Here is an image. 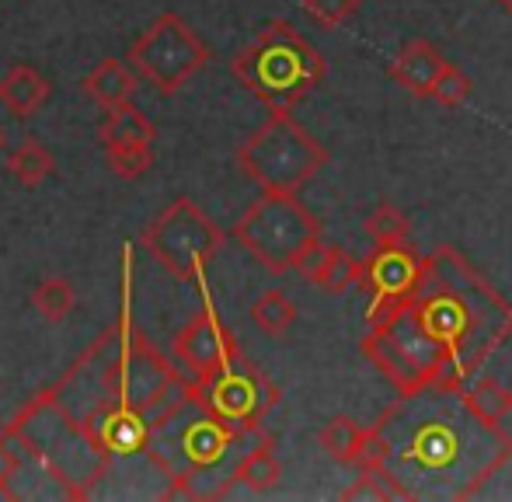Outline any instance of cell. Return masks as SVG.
Instances as JSON below:
<instances>
[{
  "label": "cell",
  "mask_w": 512,
  "mask_h": 502,
  "mask_svg": "<svg viewBox=\"0 0 512 502\" xmlns=\"http://www.w3.org/2000/svg\"><path fill=\"white\" fill-rule=\"evenodd\" d=\"M230 70L258 102L269 105V112H293V105L321 88L328 74L321 49H314V42L283 18L265 21L255 39L234 56Z\"/></svg>",
  "instance_id": "5"
},
{
  "label": "cell",
  "mask_w": 512,
  "mask_h": 502,
  "mask_svg": "<svg viewBox=\"0 0 512 502\" xmlns=\"http://www.w3.org/2000/svg\"><path fill=\"white\" fill-rule=\"evenodd\" d=\"M425 272V255L411 241L398 245H373L363 258L359 290L366 293V328L387 325L411 304Z\"/></svg>",
  "instance_id": "13"
},
{
  "label": "cell",
  "mask_w": 512,
  "mask_h": 502,
  "mask_svg": "<svg viewBox=\"0 0 512 502\" xmlns=\"http://www.w3.org/2000/svg\"><path fill=\"white\" fill-rule=\"evenodd\" d=\"M297 272L307 279V283L321 286L324 293H335V297H342L345 290L359 286L363 262H359V258H352L345 248H335V245H324V241H317V245L310 248L304 258H300Z\"/></svg>",
  "instance_id": "15"
},
{
  "label": "cell",
  "mask_w": 512,
  "mask_h": 502,
  "mask_svg": "<svg viewBox=\"0 0 512 502\" xmlns=\"http://www.w3.org/2000/svg\"><path fill=\"white\" fill-rule=\"evenodd\" d=\"M363 231L373 245H398V241L411 238V220H408V213H401L398 206L384 199V203L363 220Z\"/></svg>",
  "instance_id": "26"
},
{
  "label": "cell",
  "mask_w": 512,
  "mask_h": 502,
  "mask_svg": "<svg viewBox=\"0 0 512 502\" xmlns=\"http://www.w3.org/2000/svg\"><path fill=\"white\" fill-rule=\"evenodd\" d=\"M140 245L147 255L182 283H199L206 265L220 255L223 231L192 203L189 196L175 199L168 210L143 231Z\"/></svg>",
  "instance_id": "9"
},
{
  "label": "cell",
  "mask_w": 512,
  "mask_h": 502,
  "mask_svg": "<svg viewBox=\"0 0 512 502\" xmlns=\"http://www.w3.org/2000/svg\"><path fill=\"white\" fill-rule=\"evenodd\" d=\"M105 161L108 168L119 178L133 182V178H143L154 164V150L150 147H105Z\"/></svg>",
  "instance_id": "30"
},
{
  "label": "cell",
  "mask_w": 512,
  "mask_h": 502,
  "mask_svg": "<svg viewBox=\"0 0 512 502\" xmlns=\"http://www.w3.org/2000/svg\"><path fill=\"white\" fill-rule=\"evenodd\" d=\"M7 171L14 175V182H21L25 189H39L49 175L56 171V157L42 147L39 140H21L7 157Z\"/></svg>",
  "instance_id": "23"
},
{
  "label": "cell",
  "mask_w": 512,
  "mask_h": 502,
  "mask_svg": "<svg viewBox=\"0 0 512 502\" xmlns=\"http://www.w3.org/2000/svg\"><path fill=\"white\" fill-rule=\"evenodd\" d=\"M342 502H411L408 489L391 468H370L359 471L356 482L338 496Z\"/></svg>",
  "instance_id": "22"
},
{
  "label": "cell",
  "mask_w": 512,
  "mask_h": 502,
  "mask_svg": "<svg viewBox=\"0 0 512 502\" xmlns=\"http://www.w3.org/2000/svg\"><path fill=\"white\" fill-rule=\"evenodd\" d=\"M192 391L216 419H223L234 429H244V433L262 429V422L269 419V412L283 398L276 380L244 356L230 360L216 374L192 380Z\"/></svg>",
  "instance_id": "12"
},
{
  "label": "cell",
  "mask_w": 512,
  "mask_h": 502,
  "mask_svg": "<svg viewBox=\"0 0 512 502\" xmlns=\"http://www.w3.org/2000/svg\"><path fill=\"white\" fill-rule=\"evenodd\" d=\"M366 440H370V426L356 422L352 415H335V419L317 433L321 450L335 464H342V468H359V457H363Z\"/></svg>",
  "instance_id": "20"
},
{
  "label": "cell",
  "mask_w": 512,
  "mask_h": 502,
  "mask_svg": "<svg viewBox=\"0 0 512 502\" xmlns=\"http://www.w3.org/2000/svg\"><path fill=\"white\" fill-rule=\"evenodd\" d=\"M4 143H7V133H4V126H0V150H4Z\"/></svg>",
  "instance_id": "33"
},
{
  "label": "cell",
  "mask_w": 512,
  "mask_h": 502,
  "mask_svg": "<svg viewBox=\"0 0 512 502\" xmlns=\"http://www.w3.org/2000/svg\"><path fill=\"white\" fill-rule=\"evenodd\" d=\"M234 157L237 168L262 192H300L324 171L328 147L300 126L290 109H276L237 147Z\"/></svg>",
  "instance_id": "6"
},
{
  "label": "cell",
  "mask_w": 512,
  "mask_h": 502,
  "mask_svg": "<svg viewBox=\"0 0 512 502\" xmlns=\"http://www.w3.org/2000/svg\"><path fill=\"white\" fill-rule=\"evenodd\" d=\"M446 63L450 60H446L432 42L411 39L398 49V56L391 60V70H387V74H391V81H398L408 95L432 98V88H436V81H439V74H443Z\"/></svg>",
  "instance_id": "16"
},
{
  "label": "cell",
  "mask_w": 512,
  "mask_h": 502,
  "mask_svg": "<svg viewBox=\"0 0 512 502\" xmlns=\"http://www.w3.org/2000/svg\"><path fill=\"white\" fill-rule=\"evenodd\" d=\"M464 391H467V398H471V405L478 408L485 419L506 422V415L512 412V391L509 387H502L495 377H481V380L474 377Z\"/></svg>",
  "instance_id": "27"
},
{
  "label": "cell",
  "mask_w": 512,
  "mask_h": 502,
  "mask_svg": "<svg viewBox=\"0 0 512 502\" xmlns=\"http://www.w3.org/2000/svg\"><path fill=\"white\" fill-rule=\"evenodd\" d=\"M300 7H304L307 18L314 21V25L335 32V28L349 25V21L356 18L363 0H300Z\"/></svg>",
  "instance_id": "28"
},
{
  "label": "cell",
  "mask_w": 512,
  "mask_h": 502,
  "mask_svg": "<svg viewBox=\"0 0 512 502\" xmlns=\"http://www.w3.org/2000/svg\"><path fill=\"white\" fill-rule=\"evenodd\" d=\"M28 454L18 440H14L7 429H0V496L4 499H18V489L14 482L21 478V468H25Z\"/></svg>",
  "instance_id": "29"
},
{
  "label": "cell",
  "mask_w": 512,
  "mask_h": 502,
  "mask_svg": "<svg viewBox=\"0 0 512 502\" xmlns=\"http://www.w3.org/2000/svg\"><path fill=\"white\" fill-rule=\"evenodd\" d=\"M391 443L387 468L411 502L474 499L512 461V433L471 405L467 391L425 387L398 394L377 419Z\"/></svg>",
  "instance_id": "1"
},
{
  "label": "cell",
  "mask_w": 512,
  "mask_h": 502,
  "mask_svg": "<svg viewBox=\"0 0 512 502\" xmlns=\"http://www.w3.org/2000/svg\"><path fill=\"white\" fill-rule=\"evenodd\" d=\"M171 356L175 363L185 370L192 380L216 374L220 367H227L230 360L241 356V346H237V335L223 325V318L216 314V307L209 304V297L203 300L196 314L185 321V328L175 335L171 342Z\"/></svg>",
  "instance_id": "14"
},
{
  "label": "cell",
  "mask_w": 512,
  "mask_h": 502,
  "mask_svg": "<svg viewBox=\"0 0 512 502\" xmlns=\"http://www.w3.org/2000/svg\"><path fill=\"white\" fill-rule=\"evenodd\" d=\"M411 314L443 356L439 387L453 391H464L512 339V304L453 245H436L425 255Z\"/></svg>",
  "instance_id": "2"
},
{
  "label": "cell",
  "mask_w": 512,
  "mask_h": 502,
  "mask_svg": "<svg viewBox=\"0 0 512 502\" xmlns=\"http://www.w3.org/2000/svg\"><path fill=\"white\" fill-rule=\"evenodd\" d=\"M74 304H77V293L67 276H46V279H39V286L32 290V307L39 311V318L49 321V325L67 321L70 311H74Z\"/></svg>",
  "instance_id": "25"
},
{
  "label": "cell",
  "mask_w": 512,
  "mask_h": 502,
  "mask_svg": "<svg viewBox=\"0 0 512 502\" xmlns=\"http://www.w3.org/2000/svg\"><path fill=\"white\" fill-rule=\"evenodd\" d=\"M251 321H255L265 335H272V339H283V335L297 325V304H293L283 290L272 286V290H265L262 297L251 304Z\"/></svg>",
  "instance_id": "24"
},
{
  "label": "cell",
  "mask_w": 512,
  "mask_h": 502,
  "mask_svg": "<svg viewBox=\"0 0 512 502\" xmlns=\"http://www.w3.org/2000/svg\"><path fill=\"white\" fill-rule=\"evenodd\" d=\"M136 88H140V74L133 67H126L122 60H102L88 77L81 81V91L102 109H115V105L133 102Z\"/></svg>",
  "instance_id": "18"
},
{
  "label": "cell",
  "mask_w": 512,
  "mask_h": 502,
  "mask_svg": "<svg viewBox=\"0 0 512 502\" xmlns=\"http://www.w3.org/2000/svg\"><path fill=\"white\" fill-rule=\"evenodd\" d=\"M234 241L269 272H297L300 258L321 241V220L297 192H262L234 224Z\"/></svg>",
  "instance_id": "7"
},
{
  "label": "cell",
  "mask_w": 512,
  "mask_h": 502,
  "mask_svg": "<svg viewBox=\"0 0 512 502\" xmlns=\"http://www.w3.org/2000/svg\"><path fill=\"white\" fill-rule=\"evenodd\" d=\"M126 325H129V311H126V300H122L119 325L98 335L81 353V360L56 380L53 387H46L77 422L91 419V415L102 412L108 405H119V363H122V346H126Z\"/></svg>",
  "instance_id": "11"
},
{
  "label": "cell",
  "mask_w": 512,
  "mask_h": 502,
  "mask_svg": "<svg viewBox=\"0 0 512 502\" xmlns=\"http://www.w3.org/2000/svg\"><path fill=\"white\" fill-rule=\"evenodd\" d=\"M359 353L370 360V367H377V374L398 394H415L443 384V356L415 321L411 304L387 325L366 328V335L359 339Z\"/></svg>",
  "instance_id": "8"
},
{
  "label": "cell",
  "mask_w": 512,
  "mask_h": 502,
  "mask_svg": "<svg viewBox=\"0 0 512 502\" xmlns=\"http://www.w3.org/2000/svg\"><path fill=\"white\" fill-rule=\"evenodd\" d=\"M283 482V464L276 457V440L269 433H262L248 447V454L237 461V485H244L255 496H265Z\"/></svg>",
  "instance_id": "19"
},
{
  "label": "cell",
  "mask_w": 512,
  "mask_h": 502,
  "mask_svg": "<svg viewBox=\"0 0 512 502\" xmlns=\"http://www.w3.org/2000/svg\"><path fill=\"white\" fill-rule=\"evenodd\" d=\"M471 91H474L471 77H467L460 67H453V63H446L436 88H432V102H439L443 109H460V105L471 98Z\"/></svg>",
  "instance_id": "31"
},
{
  "label": "cell",
  "mask_w": 512,
  "mask_h": 502,
  "mask_svg": "<svg viewBox=\"0 0 512 502\" xmlns=\"http://www.w3.org/2000/svg\"><path fill=\"white\" fill-rule=\"evenodd\" d=\"M98 136H102V147H150L157 129L133 102H126L105 112V123L98 129Z\"/></svg>",
  "instance_id": "21"
},
{
  "label": "cell",
  "mask_w": 512,
  "mask_h": 502,
  "mask_svg": "<svg viewBox=\"0 0 512 502\" xmlns=\"http://www.w3.org/2000/svg\"><path fill=\"white\" fill-rule=\"evenodd\" d=\"M265 429L244 433L227 426L189 394L150 426L147 454L168 478L164 499H223L237 485V461Z\"/></svg>",
  "instance_id": "3"
},
{
  "label": "cell",
  "mask_w": 512,
  "mask_h": 502,
  "mask_svg": "<svg viewBox=\"0 0 512 502\" xmlns=\"http://www.w3.org/2000/svg\"><path fill=\"white\" fill-rule=\"evenodd\" d=\"M495 4H499V7H502V11H506V14H509V18H512V0H495Z\"/></svg>",
  "instance_id": "32"
},
{
  "label": "cell",
  "mask_w": 512,
  "mask_h": 502,
  "mask_svg": "<svg viewBox=\"0 0 512 502\" xmlns=\"http://www.w3.org/2000/svg\"><path fill=\"white\" fill-rule=\"evenodd\" d=\"M129 67L154 84L161 95H178L206 67L209 49L192 25L175 11H164L126 53Z\"/></svg>",
  "instance_id": "10"
},
{
  "label": "cell",
  "mask_w": 512,
  "mask_h": 502,
  "mask_svg": "<svg viewBox=\"0 0 512 502\" xmlns=\"http://www.w3.org/2000/svg\"><path fill=\"white\" fill-rule=\"evenodd\" d=\"M4 429L25 447L28 461H35L42 475L60 485L67 499H91L95 485L102 482L112 464V457H105L91 443L81 422L49 391L35 394Z\"/></svg>",
  "instance_id": "4"
},
{
  "label": "cell",
  "mask_w": 512,
  "mask_h": 502,
  "mask_svg": "<svg viewBox=\"0 0 512 502\" xmlns=\"http://www.w3.org/2000/svg\"><path fill=\"white\" fill-rule=\"evenodd\" d=\"M53 95V84L39 74L32 63H14L4 77H0V105L11 112L14 119H32L42 105Z\"/></svg>",
  "instance_id": "17"
}]
</instances>
